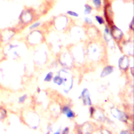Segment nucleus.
I'll list each match as a JSON object with an SVG mask.
<instances>
[{"label":"nucleus","mask_w":134,"mask_h":134,"mask_svg":"<svg viewBox=\"0 0 134 134\" xmlns=\"http://www.w3.org/2000/svg\"><path fill=\"white\" fill-rule=\"evenodd\" d=\"M16 33L14 28L8 27L0 30V44L4 46L10 42Z\"/></svg>","instance_id":"f257e3e1"},{"label":"nucleus","mask_w":134,"mask_h":134,"mask_svg":"<svg viewBox=\"0 0 134 134\" xmlns=\"http://www.w3.org/2000/svg\"><path fill=\"white\" fill-rule=\"evenodd\" d=\"M34 18L33 10L30 8H25L19 16V23L20 25H26L33 20Z\"/></svg>","instance_id":"f03ea898"},{"label":"nucleus","mask_w":134,"mask_h":134,"mask_svg":"<svg viewBox=\"0 0 134 134\" xmlns=\"http://www.w3.org/2000/svg\"><path fill=\"white\" fill-rule=\"evenodd\" d=\"M79 98H82L83 103L85 105H91L92 101L90 98V93L86 88H84L82 91L81 94Z\"/></svg>","instance_id":"7ed1b4c3"},{"label":"nucleus","mask_w":134,"mask_h":134,"mask_svg":"<svg viewBox=\"0 0 134 134\" xmlns=\"http://www.w3.org/2000/svg\"><path fill=\"white\" fill-rule=\"evenodd\" d=\"M110 35L116 39H120L122 37L123 33L119 28L115 25H113L110 30Z\"/></svg>","instance_id":"20e7f679"},{"label":"nucleus","mask_w":134,"mask_h":134,"mask_svg":"<svg viewBox=\"0 0 134 134\" xmlns=\"http://www.w3.org/2000/svg\"><path fill=\"white\" fill-rule=\"evenodd\" d=\"M112 115L116 118L118 119V120L123 121L126 122L127 120V116L126 115V114L118 109H115L113 111H111Z\"/></svg>","instance_id":"39448f33"},{"label":"nucleus","mask_w":134,"mask_h":134,"mask_svg":"<svg viewBox=\"0 0 134 134\" xmlns=\"http://www.w3.org/2000/svg\"><path fill=\"white\" fill-rule=\"evenodd\" d=\"M129 65V59L126 55L121 57L118 60L119 67L123 70L126 69Z\"/></svg>","instance_id":"423d86ee"},{"label":"nucleus","mask_w":134,"mask_h":134,"mask_svg":"<svg viewBox=\"0 0 134 134\" xmlns=\"http://www.w3.org/2000/svg\"><path fill=\"white\" fill-rule=\"evenodd\" d=\"M62 111L63 114L65 115V116L68 118H73L75 117V114L74 112L68 106H64L62 109Z\"/></svg>","instance_id":"0eeeda50"},{"label":"nucleus","mask_w":134,"mask_h":134,"mask_svg":"<svg viewBox=\"0 0 134 134\" xmlns=\"http://www.w3.org/2000/svg\"><path fill=\"white\" fill-rule=\"evenodd\" d=\"M8 116V111L3 105H0V121H3Z\"/></svg>","instance_id":"6e6552de"},{"label":"nucleus","mask_w":134,"mask_h":134,"mask_svg":"<svg viewBox=\"0 0 134 134\" xmlns=\"http://www.w3.org/2000/svg\"><path fill=\"white\" fill-rule=\"evenodd\" d=\"M114 70V68L111 65H108L106 67H105L104 68V69L103 70L102 73H100V77H105L109 74H110L111 73L113 72Z\"/></svg>","instance_id":"1a4fd4ad"},{"label":"nucleus","mask_w":134,"mask_h":134,"mask_svg":"<svg viewBox=\"0 0 134 134\" xmlns=\"http://www.w3.org/2000/svg\"><path fill=\"white\" fill-rule=\"evenodd\" d=\"M93 7L88 4H85L84 5V15H89L91 13L93 10Z\"/></svg>","instance_id":"9d476101"},{"label":"nucleus","mask_w":134,"mask_h":134,"mask_svg":"<svg viewBox=\"0 0 134 134\" xmlns=\"http://www.w3.org/2000/svg\"><path fill=\"white\" fill-rule=\"evenodd\" d=\"M94 7L97 9H100L102 7V0H92Z\"/></svg>","instance_id":"9b49d317"},{"label":"nucleus","mask_w":134,"mask_h":134,"mask_svg":"<svg viewBox=\"0 0 134 134\" xmlns=\"http://www.w3.org/2000/svg\"><path fill=\"white\" fill-rule=\"evenodd\" d=\"M53 82L58 85H61L63 83V78L59 75H56L53 77Z\"/></svg>","instance_id":"f8f14e48"},{"label":"nucleus","mask_w":134,"mask_h":134,"mask_svg":"<svg viewBox=\"0 0 134 134\" xmlns=\"http://www.w3.org/2000/svg\"><path fill=\"white\" fill-rule=\"evenodd\" d=\"M95 19L96 21L98 23V24L100 25H104L105 24L104 19L103 18L102 16H101L100 15H95Z\"/></svg>","instance_id":"ddd939ff"},{"label":"nucleus","mask_w":134,"mask_h":134,"mask_svg":"<svg viewBox=\"0 0 134 134\" xmlns=\"http://www.w3.org/2000/svg\"><path fill=\"white\" fill-rule=\"evenodd\" d=\"M41 23L40 21H37L36 22H35L34 23L29 26V29L30 30H34L41 25Z\"/></svg>","instance_id":"4468645a"},{"label":"nucleus","mask_w":134,"mask_h":134,"mask_svg":"<svg viewBox=\"0 0 134 134\" xmlns=\"http://www.w3.org/2000/svg\"><path fill=\"white\" fill-rule=\"evenodd\" d=\"M27 98V94H25L22 95L21 96H20L18 97V100H17L18 103L20 104L24 103L25 102V100H26Z\"/></svg>","instance_id":"2eb2a0df"},{"label":"nucleus","mask_w":134,"mask_h":134,"mask_svg":"<svg viewBox=\"0 0 134 134\" xmlns=\"http://www.w3.org/2000/svg\"><path fill=\"white\" fill-rule=\"evenodd\" d=\"M66 14L69 16H71V17H78L79 16V14L77 12H76L75 11H73V10H67L66 11Z\"/></svg>","instance_id":"dca6fc26"},{"label":"nucleus","mask_w":134,"mask_h":134,"mask_svg":"<svg viewBox=\"0 0 134 134\" xmlns=\"http://www.w3.org/2000/svg\"><path fill=\"white\" fill-rule=\"evenodd\" d=\"M52 76H53V73L52 72H49L46 74V76L44 77V81L46 82H50L51 80Z\"/></svg>","instance_id":"f3484780"},{"label":"nucleus","mask_w":134,"mask_h":134,"mask_svg":"<svg viewBox=\"0 0 134 134\" xmlns=\"http://www.w3.org/2000/svg\"><path fill=\"white\" fill-rule=\"evenodd\" d=\"M84 22L88 25H91L93 24L92 20L88 17H85L84 18Z\"/></svg>","instance_id":"a211bd4d"},{"label":"nucleus","mask_w":134,"mask_h":134,"mask_svg":"<svg viewBox=\"0 0 134 134\" xmlns=\"http://www.w3.org/2000/svg\"><path fill=\"white\" fill-rule=\"evenodd\" d=\"M104 34H106V35H109L110 34V29L107 25H105Z\"/></svg>","instance_id":"6ab92c4d"},{"label":"nucleus","mask_w":134,"mask_h":134,"mask_svg":"<svg viewBox=\"0 0 134 134\" xmlns=\"http://www.w3.org/2000/svg\"><path fill=\"white\" fill-rule=\"evenodd\" d=\"M129 28L132 30H133V18H132L131 23L129 24Z\"/></svg>","instance_id":"aec40b11"},{"label":"nucleus","mask_w":134,"mask_h":134,"mask_svg":"<svg viewBox=\"0 0 134 134\" xmlns=\"http://www.w3.org/2000/svg\"><path fill=\"white\" fill-rule=\"evenodd\" d=\"M95 111V109L94 108V107H91L90 108V114H91V116L93 115V114H94Z\"/></svg>","instance_id":"412c9836"},{"label":"nucleus","mask_w":134,"mask_h":134,"mask_svg":"<svg viewBox=\"0 0 134 134\" xmlns=\"http://www.w3.org/2000/svg\"><path fill=\"white\" fill-rule=\"evenodd\" d=\"M68 131H69V128L68 127H65L64 128V129L63 130V131H62L63 133H68Z\"/></svg>","instance_id":"4be33fe9"},{"label":"nucleus","mask_w":134,"mask_h":134,"mask_svg":"<svg viewBox=\"0 0 134 134\" xmlns=\"http://www.w3.org/2000/svg\"><path fill=\"white\" fill-rule=\"evenodd\" d=\"M129 132L127 131H122L120 132V133H128Z\"/></svg>","instance_id":"5701e85b"},{"label":"nucleus","mask_w":134,"mask_h":134,"mask_svg":"<svg viewBox=\"0 0 134 134\" xmlns=\"http://www.w3.org/2000/svg\"><path fill=\"white\" fill-rule=\"evenodd\" d=\"M37 91L38 92V93H39L40 92V89L39 88H38V89H37Z\"/></svg>","instance_id":"b1692460"},{"label":"nucleus","mask_w":134,"mask_h":134,"mask_svg":"<svg viewBox=\"0 0 134 134\" xmlns=\"http://www.w3.org/2000/svg\"><path fill=\"white\" fill-rule=\"evenodd\" d=\"M46 1H48V0H46ZM51 1V0H50Z\"/></svg>","instance_id":"393cba45"}]
</instances>
